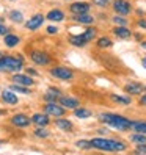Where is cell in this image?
<instances>
[{
	"mask_svg": "<svg viewBox=\"0 0 146 155\" xmlns=\"http://www.w3.org/2000/svg\"><path fill=\"white\" fill-rule=\"evenodd\" d=\"M91 147H96L99 150H108V152H121L126 149V144L116 140H107V138H94L91 140Z\"/></svg>",
	"mask_w": 146,
	"mask_h": 155,
	"instance_id": "obj_1",
	"label": "cell"
},
{
	"mask_svg": "<svg viewBox=\"0 0 146 155\" xmlns=\"http://www.w3.org/2000/svg\"><path fill=\"white\" fill-rule=\"evenodd\" d=\"M99 119H101L102 122H105L107 125L115 127V129H118V130H129V129H132V125H134L132 121L126 119V117H123V116H118V114H110V113L101 114Z\"/></svg>",
	"mask_w": 146,
	"mask_h": 155,
	"instance_id": "obj_2",
	"label": "cell"
},
{
	"mask_svg": "<svg viewBox=\"0 0 146 155\" xmlns=\"http://www.w3.org/2000/svg\"><path fill=\"white\" fill-rule=\"evenodd\" d=\"M24 66L22 58L2 57L0 58V71H21Z\"/></svg>",
	"mask_w": 146,
	"mask_h": 155,
	"instance_id": "obj_3",
	"label": "cell"
},
{
	"mask_svg": "<svg viewBox=\"0 0 146 155\" xmlns=\"http://www.w3.org/2000/svg\"><path fill=\"white\" fill-rule=\"evenodd\" d=\"M96 36V30L94 28H88L85 33L82 35H76V36H71L69 38V42L72 45H85L87 42H90Z\"/></svg>",
	"mask_w": 146,
	"mask_h": 155,
	"instance_id": "obj_4",
	"label": "cell"
},
{
	"mask_svg": "<svg viewBox=\"0 0 146 155\" xmlns=\"http://www.w3.org/2000/svg\"><path fill=\"white\" fill-rule=\"evenodd\" d=\"M50 74L53 77H57L60 80H71L72 77H74V74H72V71L68 69V68H52L50 69Z\"/></svg>",
	"mask_w": 146,
	"mask_h": 155,
	"instance_id": "obj_5",
	"label": "cell"
},
{
	"mask_svg": "<svg viewBox=\"0 0 146 155\" xmlns=\"http://www.w3.org/2000/svg\"><path fill=\"white\" fill-rule=\"evenodd\" d=\"M44 113H47L50 116H63L65 114V107H60L55 102H47V105L44 107Z\"/></svg>",
	"mask_w": 146,
	"mask_h": 155,
	"instance_id": "obj_6",
	"label": "cell"
},
{
	"mask_svg": "<svg viewBox=\"0 0 146 155\" xmlns=\"http://www.w3.org/2000/svg\"><path fill=\"white\" fill-rule=\"evenodd\" d=\"M113 8H115V11L121 16H126V14L131 13V3L126 2V0H115Z\"/></svg>",
	"mask_w": 146,
	"mask_h": 155,
	"instance_id": "obj_7",
	"label": "cell"
},
{
	"mask_svg": "<svg viewBox=\"0 0 146 155\" xmlns=\"http://www.w3.org/2000/svg\"><path fill=\"white\" fill-rule=\"evenodd\" d=\"M30 58L36 63V64H49L50 63V58L46 55L44 52H39V50H33L30 53Z\"/></svg>",
	"mask_w": 146,
	"mask_h": 155,
	"instance_id": "obj_8",
	"label": "cell"
},
{
	"mask_svg": "<svg viewBox=\"0 0 146 155\" xmlns=\"http://www.w3.org/2000/svg\"><path fill=\"white\" fill-rule=\"evenodd\" d=\"M42 22H44V16L42 14H35L32 19L25 24V27L29 30H36V28H39V27L42 25Z\"/></svg>",
	"mask_w": 146,
	"mask_h": 155,
	"instance_id": "obj_9",
	"label": "cell"
},
{
	"mask_svg": "<svg viewBox=\"0 0 146 155\" xmlns=\"http://www.w3.org/2000/svg\"><path fill=\"white\" fill-rule=\"evenodd\" d=\"M88 10H90V5L87 2H77V3H72L71 5V13H74V14L88 13Z\"/></svg>",
	"mask_w": 146,
	"mask_h": 155,
	"instance_id": "obj_10",
	"label": "cell"
},
{
	"mask_svg": "<svg viewBox=\"0 0 146 155\" xmlns=\"http://www.w3.org/2000/svg\"><path fill=\"white\" fill-rule=\"evenodd\" d=\"M11 122L16 125V127H27L30 124V119L27 117L25 114H14L11 117Z\"/></svg>",
	"mask_w": 146,
	"mask_h": 155,
	"instance_id": "obj_11",
	"label": "cell"
},
{
	"mask_svg": "<svg viewBox=\"0 0 146 155\" xmlns=\"http://www.w3.org/2000/svg\"><path fill=\"white\" fill-rule=\"evenodd\" d=\"M2 100L5 104H8V105H16L17 104V97H16V94L14 93H11V91H3L2 93Z\"/></svg>",
	"mask_w": 146,
	"mask_h": 155,
	"instance_id": "obj_12",
	"label": "cell"
},
{
	"mask_svg": "<svg viewBox=\"0 0 146 155\" xmlns=\"http://www.w3.org/2000/svg\"><path fill=\"white\" fill-rule=\"evenodd\" d=\"M13 80H14V83H17V85H24V86L33 85V80L30 77H27V75H22V74H16L13 77Z\"/></svg>",
	"mask_w": 146,
	"mask_h": 155,
	"instance_id": "obj_13",
	"label": "cell"
},
{
	"mask_svg": "<svg viewBox=\"0 0 146 155\" xmlns=\"http://www.w3.org/2000/svg\"><path fill=\"white\" fill-rule=\"evenodd\" d=\"M60 105H63L65 108H77L79 107V100L72 99V97H61L60 99Z\"/></svg>",
	"mask_w": 146,
	"mask_h": 155,
	"instance_id": "obj_14",
	"label": "cell"
},
{
	"mask_svg": "<svg viewBox=\"0 0 146 155\" xmlns=\"http://www.w3.org/2000/svg\"><path fill=\"white\" fill-rule=\"evenodd\" d=\"M46 17H47L49 21H53V22H61L63 19H65V14H63V11H60V10H52V11L47 13Z\"/></svg>",
	"mask_w": 146,
	"mask_h": 155,
	"instance_id": "obj_15",
	"label": "cell"
},
{
	"mask_svg": "<svg viewBox=\"0 0 146 155\" xmlns=\"http://www.w3.org/2000/svg\"><path fill=\"white\" fill-rule=\"evenodd\" d=\"M32 121H33L36 125H39V127H42V125H47V124H49L47 113H46V114H39V113H36V114H33Z\"/></svg>",
	"mask_w": 146,
	"mask_h": 155,
	"instance_id": "obj_16",
	"label": "cell"
},
{
	"mask_svg": "<svg viewBox=\"0 0 146 155\" xmlns=\"http://www.w3.org/2000/svg\"><path fill=\"white\" fill-rule=\"evenodd\" d=\"M74 21L80 22V24H93V17H91L88 13H82V14H76L74 16Z\"/></svg>",
	"mask_w": 146,
	"mask_h": 155,
	"instance_id": "obj_17",
	"label": "cell"
},
{
	"mask_svg": "<svg viewBox=\"0 0 146 155\" xmlns=\"http://www.w3.org/2000/svg\"><path fill=\"white\" fill-rule=\"evenodd\" d=\"M143 91V86L140 83H129V85H126V93H129V94H140Z\"/></svg>",
	"mask_w": 146,
	"mask_h": 155,
	"instance_id": "obj_18",
	"label": "cell"
},
{
	"mask_svg": "<svg viewBox=\"0 0 146 155\" xmlns=\"http://www.w3.org/2000/svg\"><path fill=\"white\" fill-rule=\"evenodd\" d=\"M46 100H47V102H55V100L60 97V91L58 89H55V88H50L47 93H46Z\"/></svg>",
	"mask_w": 146,
	"mask_h": 155,
	"instance_id": "obj_19",
	"label": "cell"
},
{
	"mask_svg": "<svg viewBox=\"0 0 146 155\" xmlns=\"http://www.w3.org/2000/svg\"><path fill=\"white\" fill-rule=\"evenodd\" d=\"M19 44V38L16 35H5V45L6 47H16Z\"/></svg>",
	"mask_w": 146,
	"mask_h": 155,
	"instance_id": "obj_20",
	"label": "cell"
},
{
	"mask_svg": "<svg viewBox=\"0 0 146 155\" xmlns=\"http://www.w3.org/2000/svg\"><path fill=\"white\" fill-rule=\"evenodd\" d=\"M57 127L60 130H63V132H71L72 130V124L69 122V121H66V119H57Z\"/></svg>",
	"mask_w": 146,
	"mask_h": 155,
	"instance_id": "obj_21",
	"label": "cell"
},
{
	"mask_svg": "<svg viewBox=\"0 0 146 155\" xmlns=\"http://www.w3.org/2000/svg\"><path fill=\"white\" fill-rule=\"evenodd\" d=\"M113 31H115V35L118 36V38H123V39H126V38H129V36H131V31L127 30L124 25L123 27H116Z\"/></svg>",
	"mask_w": 146,
	"mask_h": 155,
	"instance_id": "obj_22",
	"label": "cell"
},
{
	"mask_svg": "<svg viewBox=\"0 0 146 155\" xmlns=\"http://www.w3.org/2000/svg\"><path fill=\"white\" fill-rule=\"evenodd\" d=\"M76 117H79V119H87V117L91 116V111L87 110V108H76Z\"/></svg>",
	"mask_w": 146,
	"mask_h": 155,
	"instance_id": "obj_23",
	"label": "cell"
},
{
	"mask_svg": "<svg viewBox=\"0 0 146 155\" xmlns=\"http://www.w3.org/2000/svg\"><path fill=\"white\" fill-rule=\"evenodd\" d=\"M135 144H146V135L144 133H140V132H137L135 135H132V138H131Z\"/></svg>",
	"mask_w": 146,
	"mask_h": 155,
	"instance_id": "obj_24",
	"label": "cell"
},
{
	"mask_svg": "<svg viewBox=\"0 0 146 155\" xmlns=\"http://www.w3.org/2000/svg\"><path fill=\"white\" fill-rule=\"evenodd\" d=\"M10 19H11L13 22L21 24V22L24 21V16H22V13H21V11H11V13H10Z\"/></svg>",
	"mask_w": 146,
	"mask_h": 155,
	"instance_id": "obj_25",
	"label": "cell"
},
{
	"mask_svg": "<svg viewBox=\"0 0 146 155\" xmlns=\"http://www.w3.org/2000/svg\"><path fill=\"white\" fill-rule=\"evenodd\" d=\"M132 129L137 130V132H140V133H144V135H146V122H134Z\"/></svg>",
	"mask_w": 146,
	"mask_h": 155,
	"instance_id": "obj_26",
	"label": "cell"
},
{
	"mask_svg": "<svg viewBox=\"0 0 146 155\" xmlns=\"http://www.w3.org/2000/svg\"><path fill=\"white\" fill-rule=\"evenodd\" d=\"M11 91H17V93H22V94H29L30 91L27 89L24 85H17V83H14L13 86H11Z\"/></svg>",
	"mask_w": 146,
	"mask_h": 155,
	"instance_id": "obj_27",
	"label": "cell"
},
{
	"mask_svg": "<svg viewBox=\"0 0 146 155\" xmlns=\"http://www.w3.org/2000/svg\"><path fill=\"white\" fill-rule=\"evenodd\" d=\"M113 100H116V102H120V104H124V105H129L131 104V99L129 97H121V96H112Z\"/></svg>",
	"mask_w": 146,
	"mask_h": 155,
	"instance_id": "obj_28",
	"label": "cell"
},
{
	"mask_svg": "<svg viewBox=\"0 0 146 155\" xmlns=\"http://www.w3.org/2000/svg\"><path fill=\"white\" fill-rule=\"evenodd\" d=\"M97 45H99V47H110L112 41L108 39V38H101V39L97 41Z\"/></svg>",
	"mask_w": 146,
	"mask_h": 155,
	"instance_id": "obj_29",
	"label": "cell"
},
{
	"mask_svg": "<svg viewBox=\"0 0 146 155\" xmlns=\"http://www.w3.org/2000/svg\"><path fill=\"white\" fill-rule=\"evenodd\" d=\"M35 135L39 136V138H47V136H49V132L44 130V129H36V130H35Z\"/></svg>",
	"mask_w": 146,
	"mask_h": 155,
	"instance_id": "obj_30",
	"label": "cell"
},
{
	"mask_svg": "<svg viewBox=\"0 0 146 155\" xmlns=\"http://www.w3.org/2000/svg\"><path fill=\"white\" fill-rule=\"evenodd\" d=\"M77 147H82V149H90V147H91V141L80 140V141H77Z\"/></svg>",
	"mask_w": 146,
	"mask_h": 155,
	"instance_id": "obj_31",
	"label": "cell"
},
{
	"mask_svg": "<svg viewBox=\"0 0 146 155\" xmlns=\"http://www.w3.org/2000/svg\"><path fill=\"white\" fill-rule=\"evenodd\" d=\"M93 2L97 5V6H108V5H110L112 3V0H93Z\"/></svg>",
	"mask_w": 146,
	"mask_h": 155,
	"instance_id": "obj_32",
	"label": "cell"
},
{
	"mask_svg": "<svg viewBox=\"0 0 146 155\" xmlns=\"http://www.w3.org/2000/svg\"><path fill=\"white\" fill-rule=\"evenodd\" d=\"M113 21H115L116 24H120V25H126V19H124V17H121V16H116Z\"/></svg>",
	"mask_w": 146,
	"mask_h": 155,
	"instance_id": "obj_33",
	"label": "cell"
},
{
	"mask_svg": "<svg viewBox=\"0 0 146 155\" xmlns=\"http://www.w3.org/2000/svg\"><path fill=\"white\" fill-rule=\"evenodd\" d=\"M137 153H146V144H138V147H137Z\"/></svg>",
	"mask_w": 146,
	"mask_h": 155,
	"instance_id": "obj_34",
	"label": "cell"
},
{
	"mask_svg": "<svg viewBox=\"0 0 146 155\" xmlns=\"http://www.w3.org/2000/svg\"><path fill=\"white\" fill-rule=\"evenodd\" d=\"M57 31H58V28H57V27H53V25L47 27V33H49V35H55Z\"/></svg>",
	"mask_w": 146,
	"mask_h": 155,
	"instance_id": "obj_35",
	"label": "cell"
},
{
	"mask_svg": "<svg viewBox=\"0 0 146 155\" xmlns=\"http://www.w3.org/2000/svg\"><path fill=\"white\" fill-rule=\"evenodd\" d=\"M0 35H8V28L2 24H0Z\"/></svg>",
	"mask_w": 146,
	"mask_h": 155,
	"instance_id": "obj_36",
	"label": "cell"
},
{
	"mask_svg": "<svg viewBox=\"0 0 146 155\" xmlns=\"http://www.w3.org/2000/svg\"><path fill=\"white\" fill-rule=\"evenodd\" d=\"M140 104H141V105H144V107H146V96H143V97H141V99H140Z\"/></svg>",
	"mask_w": 146,
	"mask_h": 155,
	"instance_id": "obj_37",
	"label": "cell"
},
{
	"mask_svg": "<svg viewBox=\"0 0 146 155\" xmlns=\"http://www.w3.org/2000/svg\"><path fill=\"white\" fill-rule=\"evenodd\" d=\"M138 25H140V27H143V28H146V21H140V22H138Z\"/></svg>",
	"mask_w": 146,
	"mask_h": 155,
	"instance_id": "obj_38",
	"label": "cell"
},
{
	"mask_svg": "<svg viewBox=\"0 0 146 155\" xmlns=\"http://www.w3.org/2000/svg\"><path fill=\"white\" fill-rule=\"evenodd\" d=\"M141 63H143V68H146V58H143V61H141Z\"/></svg>",
	"mask_w": 146,
	"mask_h": 155,
	"instance_id": "obj_39",
	"label": "cell"
},
{
	"mask_svg": "<svg viewBox=\"0 0 146 155\" xmlns=\"http://www.w3.org/2000/svg\"><path fill=\"white\" fill-rule=\"evenodd\" d=\"M2 114H5V111H3V110H0V116H2Z\"/></svg>",
	"mask_w": 146,
	"mask_h": 155,
	"instance_id": "obj_40",
	"label": "cell"
},
{
	"mask_svg": "<svg viewBox=\"0 0 146 155\" xmlns=\"http://www.w3.org/2000/svg\"><path fill=\"white\" fill-rule=\"evenodd\" d=\"M0 58H2V53H0Z\"/></svg>",
	"mask_w": 146,
	"mask_h": 155,
	"instance_id": "obj_41",
	"label": "cell"
}]
</instances>
